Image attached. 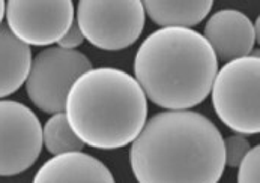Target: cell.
Listing matches in <instances>:
<instances>
[{
  "instance_id": "1",
  "label": "cell",
  "mask_w": 260,
  "mask_h": 183,
  "mask_svg": "<svg viewBox=\"0 0 260 183\" xmlns=\"http://www.w3.org/2000/svg\"><path fill=\"white\" fill-rule=\"evenodd\" d=\"M129 164L139 183H218L225 168L224 138L197 111H162L131 143Z\"/></svg>"
},
{
  "instance_id": "2",
  "label": "cell",
  "mask_w": 260,
  "mask_h": 183,
  "mask_svg": "<svg viewBox=\"0 0 260 183\" xmlns=\"http://www.w3.org/2000/svg\"><path fill=\"white\" fill-rule=\"evenodd\" d=\"M218 59L209 42L192 29L166 27L150 33L134 59L136 81L155 105L189 110L211 93Z\"/></svg>"
},
{
  "instance_id": "3",
  "label": "cell",
  "mask_w": 260,
  "mask_h": 183,
  "mask_svg": "<svg viewBox=\"0 0 260 183\" xmlns=\"http://www.w3.org/2000/svg\"><path fill=\"white\" fill-rule=\"evenodd\" d=\"M65 116L83 144L113 150L131 144L148 119V98L136 78L116 68H96L71 86Z\"/></svg>"
},
{
  "instance_id": "4",
  "label": "cell",
  "mask_w": 260,
  "mask_h": 183,
  "mask_svg": "<svg viewBox=\"0 0 260 183\" xmlns=\"http://www.w3.org/2000/svg\"><path fill=\"white\" fill-rule=\"evenodd\" d=\"M212 105L227 128L241 135L260 132L259 51L227 62L212 83Z\"/></svg>"
},
{
  "instance_id": "5",
  "label": "cell",
  "mask_w": 260,
  "mask_h": 183,
  "mask_svg": "<svg viewBox=\"0 0 260 183\" xmlns=\"http://www.w3.org/2000/svg\"><path fill=\"white\" fill-rule=\"evenodd\" d=\"M145 18L140 0H80L75 23L92 45L117 51L131 47L140 38Z\"/></svg>"
},
{
  "instance_id": "6",
  "label": "cell",
  "mask_w": 260,
  "mask_h": 183,
  "mask_svg": "<svg viewBox=\"0 0 260 183\" xmlns=\"http://www.w3.org/2000/svg\"><path fill=\"white\" fill-rule=\"evenodd\" d=\"M92 68V62L81 51L60 47L45 48L32 59L26 80L27 96L47 114L63 113L71 86Z\"/></svg>"
},
{
  "instance_id": "7",
  "label": "cell",
  "mask_w": 260,
  "mask_h": 183,
  "mask_svg": "<svg viewBox=\"0 0 260 183\" xmlns=\"http://www.w3.org/2000/svg\"><path fill=\"white\" fill-rule=\"evenodd\" d=\"M6 26L26 45L47 47L59 42L74 23L71 0H9Z\"/></svg>"
},
{
  "instance_id": "8",
  "label": "cell",
  "mask_w": 260,
  "mask_h": 183,
  "mask_svg": "<svg viewBox=\"0 0 260 183\" xmlns=\"http://www.w3.org/2000/svg\"><path fill=\"white\" fill-rule=\"evenodd\" d=\"M42 150V126L38 116L21 102L0 101V176L11 177L29 170Z\"/></svg>"
},
{
  "instance_id": "9",
  "label": "cell",
  "mask_w": 260,
  "mask_h": 183,
  "mask_svg": "<svg viewBox=\"0 0 260 183\" xmlns=\"http://www.w3.org/2000/svg\"><path fill=\"white\" fill-rule=\"evenodd\" d=\"M203 32V38L209 42L217 59L225 63L250 56L256 44L254 24L236 9L215 12L206 21Z\"/></svg>"
},
{
  "instance_id": "10",
  "label": "cell",
  "mask_w": 260,
  "mask_h": 183,
  "mask_svg": "<svg viewBox=\"0 0 260 183\" xmlns=\"http://www.w3.org/2000/svg\"><path fill=\"white\" fill-rule=\"evenodd\" d=\"M32 183H116L112 171L95 156L71 152L42 164Z\"/></svg>"
},
{
  "instance_id": "11",
  "label": "cell",
  "mask_w": 260,
  "mask_h": 183,
  "mask_svg": "<svg viewBox=\"0 0 260 183\" xmlns=\"http://www.w3.org/2000/svg\"><path fill=\"white\" fill-rule=\"evenodd\" d=\"M32 50L14 36L8 26H0V99L15 93L27 80Z\"/></svg>"
},
{
  "instance_id": "12",
  "label": "cell",
  "mask_w": 260,
  "mask_h": 183,
  "mask_svg": "<svg viewBox=\"0 0 260 183\" xmlns=\"http://www.w3.org/2000/svg\"><path fill=\"white\" fill-rule=\"evenodd\" d=\"M142 3L145 14L162 29H191L200 24L214 6L212 0H145Z\"/></svg>"
},
{
  "instance_id": "13",
  "label": "cell",
  "mask_w": 260,
  "mask_h": 183,
  "mask_svg": "<svg viewBox=\"0 0 260 183\" xmlns=\"http://www.w3.org/2000/svg\"><path fill=\"white\" fill-rule=\"evenodd\" d=\"M42 146H45L51 155L57 156L71 152H81L84 144L71 129L65 113H56L42 128Z\"/></svg>"
},
{
  "instance_id": "14",
  "label": "cell",
  "mask_w": 260,
  "mask_h": 183,
  "mask_svg": "<svg viewBox=\"0 0 260 183\" xmlns=\"http://www.w3.org/2000/svg\"><path fill=\"white\" fill-rule=\"evenodd\" d=\"M250 149H251V146H250L248 140L241 134L229 135L227 138H224L225 165L238 167L241 164V161L245 158V155L250 152Z\"/></svg>"
},
{
  "instance_id": "15",
  "label": "cell",
  "mask_w": 260,
  "mask_h": 183,
  "mask_svg": "<svg viewBox=\"0 0 260 183\" xmlns=\"http://www.w3.org/2000/svg\"><path fill=\"white\" fill-rule=\"evenodd\" d=\"M238 183H259L260 147L250 149L245 158L238 165Z\"/></svg>"
},
{
  "instance_id": "16",
  "label": "cell",
  "mask_w": 260,
  "mask_h": 183,
  "mask_svg": "<svg viewBox=\"0 0 260 183\" xmlns=\"http://www.w3.org/2000/svg\"><path fill=\"white\" fill-rule=\"evenodd\" d=\"M84 41V36L78 27L77 23H73L71 27L68 29V32L62 36V39L57 42L60 48H65V50H75L77 47H80Z\"/></svg>"
},
{
  "instance_id": "17",
  "label": "cell",
  "mask_w": 260,
  "mask_h": 183,
  "mask_svg": "<svg viewBox=\"0 0 260 183\" xmlns=\"http://www.w3.org/2000/svg\"><path fill=\"white\" fill-rule=\"evenodd\" d=\"M5 8H6V2L0 0V26H2V20L5 17Z\"/></svg>"
}]
</instances>
